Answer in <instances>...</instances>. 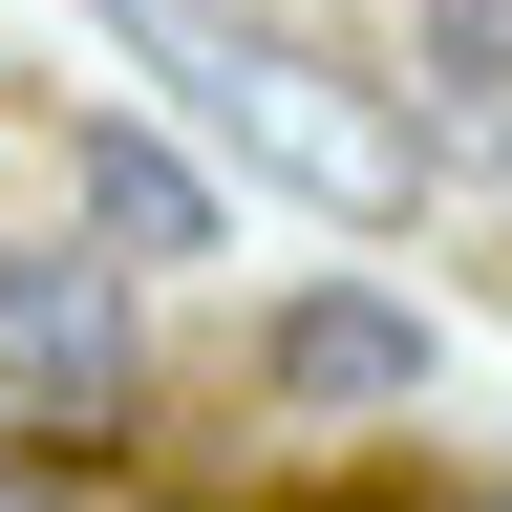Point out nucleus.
<instances>
[{
    "mask_svg": "<svg viewBox=\"0 0 512 512\" xmlns=\"http://www.w3.org/2000/svg\"><path fill=\"white\" fill-rule=\"evenodd\" d=\"M128 43H150L171 86H192V128H214V150H256V171H299L320 214H384V192H406V128H363V107L320 86L299 43H256V22H214V0H128Z\"/></svg>",
    "mask_w": 512,
    "mask_h": 512,
    "instance_id": "nucleus-1",
    "label": "nucleus"
},
{
    "mask_svg": "<svg viewBox=\"0 0 512 512\" xmlns=\"http://www.w3.org/2000/svg\"><path fill=\"white\" fill-rule=\"evenodd\" d=\"M256 384H278L299 427H363V406H427V299H384V278H299L278 320H256Z\"/></svg>",
    "mask_w": 512,
    "mask_h": 512,
    "instance_id": "nucleus-2",
    "label": "nucleus"
},
{
    "mask_svg": "<svg viewBox=\"0 0 512 512\" xmlns=\"http://www.w3.org/2000/svg\"><path fill=\"white\" fill-rule=\"evenodd\" d=\"M0 384L107 406V384H128V256H86V235H0Z\"/></svg>",
    "mask_w": 512,
    "mask_h": 512,
    "instance_id": "nucleus-3",
    "label": "nucleus"
},
{
    "mask_svg": "<svg viewBox=\"0 0 512 512\" xmlns=\"http://www.w3.org/2000/svg\"><path fill=\"white\" fill-rule=\"evenodd\" d=\"M64 192H86V235L128 256V278H150V256H214V192H192V150H150V128H64Z\"/></svg>",
    "mask_w": 512,
    "mask_h": 512,
    "instance_id": "nucleus-4",
    "label": "nucleus"
},
{
    "mask_svg": "<svg viewBox=\"0 0 512 512\" xmlns=\"http://www.w3.org/2000/svg\"><path fill=\"white\" fill-rule=\"evenodd\" d=\"M427 64L448 86H512V0H427Z\"/></svg>",
    "mask_w": 512,
    "mask_h": 512,
    "instance_id": "nucleus-5",
    "label": "nucleus"
},
{
    "mask_svg": "<svg viewBox=\"0 0 512 512\" xmlns=\"http://www.w3.org/2000/svg\"><path fill=\"white\" fill-rule=\"evenodd\" d=\"M128 512H214V491H128Z\"/></svg>",
    "mask_w": 512,
    "mask_h": 512,
    "instance_id": "nucleus-6",
    "label": "nucleus"
}]
</instances>
